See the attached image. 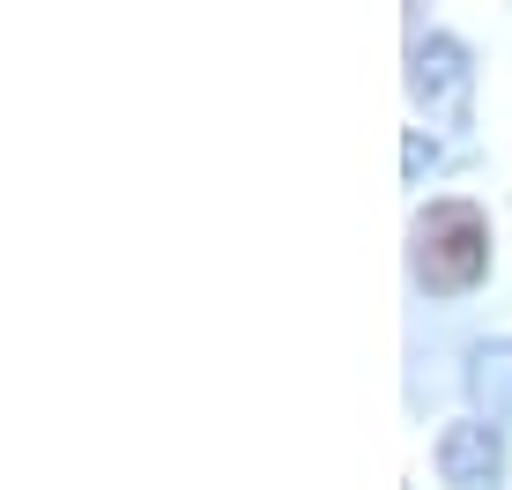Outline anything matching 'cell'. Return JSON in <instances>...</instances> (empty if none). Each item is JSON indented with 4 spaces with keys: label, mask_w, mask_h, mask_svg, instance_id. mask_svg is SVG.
Segmentation results:
<instances>
[{
    "label": "cell",
    "mask_w": 512,
    "mask_h": 490,
    "mask_svg": "<svg viewBox=\"0 0 512 490\" xmlns=\"http://www.w3.org/2000/svg\"><path fill=\"white\" fill-rule=\"evenodd\" d=\"M438 476H446L453 490H490L505 476L498 424H446V431H438Z\"/></svg>",
    "instance_id": "obj_3"
},
{
    "label": "cell",
    "mask_w": 512,
    "mask_h": 490,
    "mask_svg": "<svg viewBox=\"0 0 512 490\" xmlns=\"http://www.w3.org/2000/svg\"><path fill=\"white\" fill-rule=\"evenodd\" d=\"M416 283L423 290H468L490 268V223L475 201H431L416 216Z\"/></svg>",
    "instance_id": "obj_1"
},
{
    "label": "cell",
    "mask_w": 512,
    "mask_h": 490,
    "mask_svg": "<svg viewBox=\"0 0 512 490\" xmlns=\"http://www.w3.org/2000/svg\"><path fill=\"white\" fill-rule=\"evenodd\" d=\"M468 387H475V401H483V424H505V416H512V342L475 349Z\"/></svg>",
    "instance_id": "obj_4"
},
{
    "label": "cell",
    "mask_w": 512,
    "mask_h": 490,
    "mask_svg": "<svg viewBox=\"0 0 512 490\" xmlns=\"http://www.w3.org/2000/svg\"><path fill=\"white\" fill-rule=\"evenodd\" d=\"M468 82H475V67H468V52L453 45L446 30L416 38V52H409V90H416V104L438 119V127H461V119H468Z\"/></svg>",
    "instance_id": "obj_2"
}]
</instances>
